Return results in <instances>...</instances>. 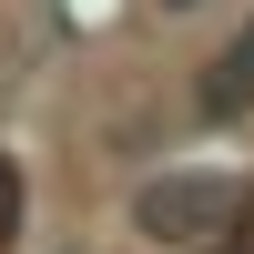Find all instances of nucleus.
<instances>
[{"label": "nucleus", "instance_id": "obj_1", "mask_svg": "<svg viewBox=\"0 0 254 254\" xmlns=\"http://www.w3.org/2000/svg\"><path fill=\"white\" fill-rule=\"evenodd\" d=\"M132 224L153 244H203V234L234 224V183H224V173H163V183H142Z\"/></svg>", "mask_w": 254, "mask_h": 254}, {"label": "nucleus", "instance_id": "obj_2", "mask_svg": "<svg viewBox=\"0 0 254 254\" xmlns=\"http://www.w3.org/2000/svg\"><path fill=\"white\" fill-rule=\"evenodd\" d=\"M193 112H203V122H244V112H254V31H234V51H224L214 81L193 92Z\"/></svg>", "mask_w": 254, "mask_h": 254}, {"label": "nucleus", "instance_id": "obj_3", "mask_svg": "<svg viewBox=\"0 0 254 254\" xmlns=\"http://www.w3.org/2000/svg\"><path fill=\"white\" fill-rule=\"evenodd\" d=\"M20 234V173H10V153H0V244Z\"/></svg>", "mask_w": 254, "mask_h": 254}, {"label": "nucleus", "instance_id": "obj_4", "mask_svg": "<svg viewBox=\"0 0 254 254\" xmlns=\"http://www.w3.org/2000/svg\"><path fill=\"white\" fill-rule=\"evenodd\" d=\"M173 10H193V0H173Z\"/></svg>", "mask_w": 254, "mask_h": 254}]
</instances>
